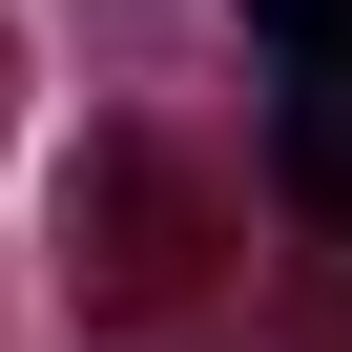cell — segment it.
Listing matches in <instances>:
<instances>
[{
    "label": "cell",
    "instance_id": "obj_1",
    "mask_svg": "<svg viewBox=\"0 0 352 352\" xmlns=\"http://www.w3.org/2000/svg\"><path fill=\"white\" fill-rule=\"evenodd\" d=\"M270 166H290V208H331V228H352V63H311V83H290V145H270Z\"/></svg>",
    "mask_w": 352,
    "mask_h": 352
},
{
    "label": "cell",
    "instance_id": "obj_2",
    "mask_svg": "<svg viewBox=\"0 0 352 352\" xmlns=\"http://www.w3.org/2000/svg\"><path fill=\"white\" fill-rule=\"evenodd\" d=\"M249 42H290V63H352V0H249Z\"/></svg>",
    "mask_w": 352,
    "mask_h": 352
}]
</instances>
